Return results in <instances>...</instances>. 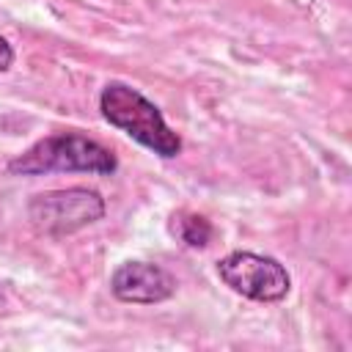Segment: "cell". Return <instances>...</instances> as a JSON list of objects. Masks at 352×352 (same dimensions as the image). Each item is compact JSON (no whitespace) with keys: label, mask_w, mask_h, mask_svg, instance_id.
<instances>
[{"label":"cell","mask_w":352,"mask_h":352,"mask_svg":"<svg viewBox=\"0 0 352 352\" xmlns=\"http://www.w3.org/2000/svg\"><path fill=\"white\" fill-rule=\"evenodd\" d=\"M99 113L104 116L110 126L121 129L126 138H132L151 154L162 160H173L182 154L184 143L179 132L168 126L162 110L148 96H143L138 88L118 82V80L107 82L99 91Z\"/></svg>","instance_id":"6da1fadb"},{"label":"cell","mask_w":352,"mask_h":352,"mask_svg":"<svg viewBox=\"0 0 352 352\" xmlns=\"http://www.w3.org/2000/svg\"><path fill=\"white\" fill-rule=\"evenodd\" d=\"M116 170H118L116 154L82 132L47 135L8 162V173L14 176H47V173L110 176Z\"/></svg>","instance_id":"7a4b0ae2"},{"label":"cell","mask_w":352,"mask_h":352,"mask_svg":"<svg viewBox=\"0 0 352 352\" xmlns=\"http://www.w3.org/2000/svg\"><path fill=\"white\" fill-rule=\"evenodd\" d=\"M107 212L102 192L91 187H58L28 201V220L38 234L66 236L99 223Z\"/></svg>","instance_id":"3957f363"},{"label":"cell","mask_w":352,"mask_h":352,"mask_svg":"<svg viewBox=\"0 0 352 352\" xmlns=\"http://www.w3.org/2000/svg\"><path fill=\"white\" fill-rule=\"evenodd\" d=\"M217 278L239 297L253 302H280L292 292L289 270L264 253L231 250L217 261Z\"/></svg>","instance_id":"277c9868"},{"label":"cell","mask_w":352,"mask_h":352,"mask_svg":"<svg viewBox=\"0 0 352 352\" xmlns=\"http://www.w3.org/2000/svg\"><path fill=\"white\" fill-rule=\"evenodd\" d=\"M110 294L132 305H157L176 294V278L154 261H124L110 275Z\"/></svg>","instance_id":"5b68a950"},{"label":"cell","mask_w":352,"mask_h":352,"mask_svg":"<svg viewBox=\"0 0 352 352\" xmlns=\"http://www.w3.org/2000/svg\"><path fill=\"white\" fill-rule=\"evenodd\" d=\"M170 234L187 245V248H206L209 239L214 236V226L204 217V214H195V212H176L170 217Z\"/></svg>","instance_id":"8992f818"},{"label":"cell","mask_w":352,"mask_h":352,"mask_svg":"<svg viewBox=\"0 0 352 352\" xmlns=\"http://www.w3.org/2000/svg\"><path fill=\"white\" fill-rule=\"evenodd\" d=\"M14 60H16L14 47L8 44V38H6V36H0V74H6V72L14 66Z\"/></svg>","instance_id":"52a82bcc"}]
</instances>
